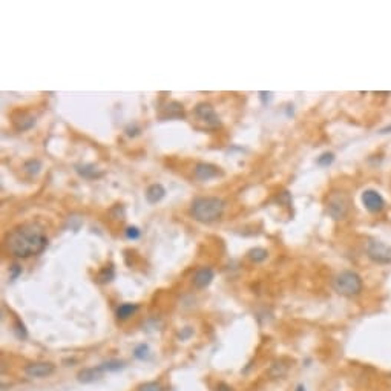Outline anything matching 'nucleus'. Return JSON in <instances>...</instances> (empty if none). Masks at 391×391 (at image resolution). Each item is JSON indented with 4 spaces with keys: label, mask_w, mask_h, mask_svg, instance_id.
<instances>
[{
    "label": "nucleus",
    "mask_w": 391,
    "mask_h": 391,
    "mask_svg": "<svg viewBox=\"0 0 391 391\" xmlns=\"http://www.w3.org/2000/svg\"><path fill=\"white\" fill-rule=\"evenodd\" d=\"M48 244L45 230L37 223H25L9 230L5 238L6 250L15 258H29L42 253Z\"/></svg>",
    "instance_id": "f257e3e1"
},
{
    "label": "nucleus",
    "mask_w": 391,
    "mask_h": 391,
    "mask_svg": "<svg viewBox=\"0 0 391 391\" xmlns=\"http://www.w3.org/2000/svg\"><path fill=\"white\" fill-rule=\"evenodd\" d=\"M224 207V201L218 197H200L193 200L190 212L197 221L213 223L223 217Z\"/></svg>",
    "instance_id": "f03ea898"
},
{
    "label": "nucleus",
    "mask_w": 391,
    "mask_h": 391,
    "mask_svg": "<svg viewBox=\"0 0 391 391\" xmlns=\"http://www.w3.org/2000/svg\"><path fill=\"white\" fill-rule=\"evenodd\" d=\"M333 289L336 293H339L341 296L353 298L358 296L362 289H364V282L362 278L351 270H344L341 273H337L333 279Z\"/></svg>",
    "instance_id": "7ed1b4c3"
},
{
    "label": "nucleus",
    "mask_w": 391,
    "mask_h": 391,
    "mask_svg": "<svg viewBox=\"0 0 391 391\" xmlns=\"http://www.w3.org/2000/svg\"><path fill=\"white\" fill-rule=\"evenodd\" d=\"M350 210V197L342 190H333L327 200V213L336 221L344 220Z\"/></svg>",
    "instance_id": "20e7f679"
},
{
    "label": "nucleus",
    "mask_w": 391,
    "mask_h": 391,
    "mask_svg": "<svg viewBox=\"0 0 391 391\" xmlns=\"http://www.w3.org/2000/svg\"><path fill=\"white\" fill-rule=\"evenodd\" d=\"M367 255L378 264H391V247L379 239H370L367 244Z\"/></svg>",
    "instance_id": "39448f33"
},
{
    "label": "nucleus",
    "mask_w": 391,
    "mask_h": 391,
    "mask_svg": "<svg viewBox=\"0 0 391 391\" xmlns=\"http://www.w3.org/2000/svg\"><path fill=\"white\" fill-rule=\"evenodd\" d=\"M362 204L371 213H379L385 207V200L375 189H367L362 192Z\"/></svg>",
    "instance_id": "423d86ee"
},
{
    "label": "nucleus",
    "mask_w": 391,
    "mask_h": 391,
    "mask_svg": "<svg viewBox=\"0 0 391 391\" xmlns=\"http://www.w3.org/2000/svg\"><path fill=\"white\" fill-rule=\"evenodd\" d=\"M25 375L31 379L48 378L56 371V365L51 362H32L25 367Z\"/></svg>",
    "instance_id": "0eeeda50"
},
{
    "label": "nucleus",
    "mask_w": 391,
    "mask_h": 391,
    "mask_svg": "<svg viewBox=\"0 0 391 391\" xmlns=\"http://www.w3.org/2000/svg\"><path fill=\"white\" fill-rule=\"evenodd\" d=\"M195 115H197L201 121H204L206 126L209 128H218L221 124L218 114L207 103H200L197 108H195Z\"/></svg>",
    "instance_id": "6e6552de"
},
{
    "label": "nucleus",
    "mask_w": 391,
    "mask_h": 391,
    "mask_svg": "<svg viewBox=\"0 0 391 391\" xmlns=\"http://www.w3.org/2000/svg\"><path fill=\"white\" fill-rule=\"evenodd\" d=\"M193 173H195V178L200 180V181H209V180L218 178V176L223 175L220 167L209 164V163H198L197 166H195Z\"/></svg>",
    "instance_id": "1a4fd4ad"
},
{
    "label": "nucleus",
    "mask_w": 391,
    "mask_h": 391,
    "mask_svg": "<svg viewBox=\"0 0 391 391\" xmlns=\"http://www.w3.org/2000/svg\"><path fill=\"white\" fill-rule=\"evenodd\" d=\"M213 281V270L210 267H201L193 276V286L197 289H206Z\"/></svg>",
    "instance_id": "9d476101"
},
{
    "label": "nucleus",
    "mask_w": 391,
    "mask_h": 391,
    "mask_svg": "<svg viewBox=\"0 0 391 391\" xmlns=\"http://www.w3.org/2000/svg\"><path fill=\"white\" fill-rule=\"evenodd\" d=\"M164 195H166V189H164L161 184L156 183V184H152V186L148 187V190H146V200H148V203H151V204H156V203H159V201L164 198Z\"/></svg>",
    "instance_id": "9b49d317"
},
{
    "label": "nucleus",
    "mask_w": 391,
    "mask_h": 391,
    "mask_svg": "<svg viewBox=\"0 0 391 391\" xmlns=\"http://www.w3.org/2000/svg\"><path fill=\"white\" fill-rule=\"evenodd\" d=\"M101 373L103 371L100 370V367H97V368H84V370H81L78 373V381L83 382V384H91V382H94L95 379L100 378Z\"/></svg>",
    "instance_id": "f8f14e48"
},
{
    "label": "nucleus",
    "mask_w": 391,
    "mask_h": 391,
    "mask_svg": "<svg viewBox=\"0 0 391 391\" xmlns=\"http://www.w3.org/2000/svg\"><path fill=\"white\" fill-rule=\"evenodd\" d=\"M138 310V306L137 304H131V302H126V304H121L118 309H117V317L118 319H129L132 314H135V312Z\"/></svg>",
    "instance_id": "ddd939ff"
},
{
    "label": "nucleus",
    "mask_w": 391,
    "mask_h": 391,
    "mask_svg": "<svg viewBox=\"0 0 391 391\" xmlns=\"http://www.w3.org/2000/svg\"><path fill=\"white\" fill-rule=\"evenodd\" d=\"M34 123H35V118L29 114H25V112L20 114V120H14L15 128L19 131H26V129L32 128Z\"/></svg>",
    "instance_id": "4468645a"
},
{
    "label": "nucleus",
    "mask_w": 391,
    "mask_h": 391,
    "mask_svg": "<svg viewBox=\"0 0 391 391\" xmlns=\"http://www.w3.org/2000/svg\"><path fill=\"white\" fill-rule=\"evenodd\" d=\"M267 256H269V252L262 247H255L248 252V258H250L253 262H262V261L267 259Z\"/></svg>",
    "instance_id": "2eb2a0df"
},
{
    "label": "nucleus",
    "mask_w": 391,
    "mask_h": 391,
    "mask_svg": "<svg viewBox=\"0 0 391 391\" xmlns=\"http://www.w3.org/2000/svg\"><path fill=\"white\" fill-rule=\"evenodd\" d=\"M98 367H100L101 371H118V370H121L124 367V364L120 362V361H108V362H104V364H101Z\"/></svg>",
    "instance_id": "dca6fc26"
},
{
    "label": "nucleus",
    "mask_w": 391,
    "mask_h": 391,
    "mask_svg": "<svg viewBox=\"0 0 391 391\" xmlns=\"http://www.w3.org/2000/svg\"><path fill=\"white\" fill-rule=\"evenodd\" d=\"M40 167H42V164H40L39 159H29V161L25 163V170L31 175H37Z\"/></svg>",
    "instance_id": "f3484780"
},
{
    "label": "nucleus",
    "mask_w": 391,
    "mask_h": 391,
    "mask_svg": "<svg viewBox=\"0 0 391 391\" xmlns=\"http://www.w3.org/2000/svg\"><path fill=\"white\" fill-rule=\"evenodd\" d=\"M77 172L80 173V175H83V176H86V178H94V175L95 176H100L101 173H97V167H94V166H83V167H77Z\"/></svg>",
    "instance_id": "a211bd4d"
},
{
    "label": "nucleus",
    "mask_w": 391,
    "mask_h": 391,
    "mask_svg": "<svg viewBox=\"0 0 391 391\" xmlns=\"http://www.w3.org/2000/svg\"><path fill=\"white\" fill-rule=\"evenodd\" d=\"M112 279H114V269H112V267H106V269H103V270L100 272V275H98V281L103 282V284L111 282Z\"/></svg>",
    "instance_id": "6ab92c4d"
},
{
    "label": "nucleus",
    "mask_w": 391,
    "mask_h": 391,
    "mask_svg": "<svg viewBox=\"0 0 391 391\" xmlns=\"http://www.w3.org/2000/svg\"><path fill=\"white\" fill-rule=\"evenodd\" d=\"M333 161H334V155L331 152H324L321 156H317V159H316V163L319 166H330Z\"/></svg>",
    "instance_id": "aec40b11"
},
{
    "label": "nucleus",
    "mask_w": 391,
    "mask_h": 391,
    "mask_svg": "<svg viewBox=\"0 0 391 391\" xmlns=\"http://www.w3.org/2000/svg\"><path fill=\"white\" fill-rule=\"evenodd\" d=\"M149 353H151V350H149V347L145 345V344L138 345V347L135 348V351H134V354H135V358H137V359H148Z\"/></svg>",
    "instance_id": "412c9836"
},
{
    "label": "nucleus",
    "mask_w": 391,
    "mask_h": 391,
    "mask_svg": "<svg viewBox=\"0 0 391 391\" xmlns=\"http://www.w3.org/2000/svg\"><path fill=\"white\" fill-rule=\"evenodd\" d=\"M138 391H164V388L158 382H146L138 388Z\"/></svg>",
    "instance_id": "4be33fe9"
},
{
    "label": "nucleus",
    "mask_w": 391,
    "mask_h": 391,
    "mask_svg": "<svg viewBox=\"0 0 391 391\" xmlns=\"http://www.w3.org/2000/svg\"><path fill=\"white\" fill-rule=\"evenodd\" d=\"M14 331H15V336L19 337V339H25V337H26L25 325L19 321V319H15V328H14Z\"/></svg>",
    "instance_id": "5701e85b"
},
{
    "label": "nucleus",
    "mask_w": 391,
    "mask_h": 391,
    "mask_svg": "<svg viewBox=\"0 0 391 391\" xmlns=\"http://www.w3.org/2000/svg\"><path fill=\"white\" fill-rule=\"evenodd\" d=\"M126 236L129 238V239H138L140 238V230L137 229V227H128L126 229Z\"/></svg>",
    "instance_id": "b1692460"
},
{
    "label": "nucleus",
    "mask_w": 391,
    "mask_h": 391,
    "mask_svg": "<svg viewBox=\"0 0 391 391\" xmlns=\"http://www.w3.org/2000/svg\"><path fill=\"white\" fill-rule=\"evenodd\" d=\"M381 134H391V124H388V126L382 128V129H381Z\"/></svg>",
    "instance_id": "393cba45"
},
{
    "label": "nucleus",
    "mask_w": 391,
    "mask_h": 391,
    "mask_svg": "<svg viewBox=\"0 0 391 391\" xmlns=\"http://www.w3.org/2000/svg\"><path fill=\"white\" fill-rule=\"evenodd\" d=\"M296 391H306V388H304V387H302V385H299V387L296 388Z\"/></svg>",
    "instance_id": "a878e982"
}]
</instances>
